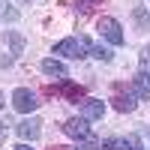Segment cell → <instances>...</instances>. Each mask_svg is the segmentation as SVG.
Masks as SVG:
<instances>
[{
    "instance_id": "obj_9",
    "label": "cell",
    "mask_w": 150,
    "mask_h": 150,
    "mask_svg": "<svg viewBox=\"0 0 150 150\" xmlns=\"http://www.w3.org/2000/svg\"><path fill=\"white\" fill-rule=\"evenodd\" d=\"M42 72L51 75V78H57V81L69 78V75H66V66L60 63V60H54V57H45V60H42Z\"/></svg>"
},
{
    "instance_id": "obj_11",
    "label": "cell",
    "mask_w": 150,
    "mask_h": 150,
    "mask_svg": "<svg viewBox=\"0 0 150 150\" xmlns=\"http://www.w3.org/2000/svg\"><path fill=\"white\" fill-rule=\"evenodd\" d=\"M132 21H135L138 30H150V12H147V6H135L132 9Z\"/></svg>"
},
{
    "instance_id": "obj_18",
    "label": "cell",
    "mask_w": 150,
    "mask_h": 150,
    "mask_svg": "<svg viewBox=\"0 0 150 150\" xmlns=\"http://www.w3.org/2000/svg\"><path fill=\"white\" fill-rule=\"evenodd\" d=\"M141 69L150 72V48H144V51H141Z\"/></svg>"
},
{
    "instance_id": "obj_22",
    "label": "cell",
    "mask_w": 150,
    "mask_h": 150,
    "mask_svg": "<svg viewBox=\"0 0 150 150\" xmlns=\"http://www.w3.org/2000/svg\"><path fill=\"white\" fill-rule=\"evenodd\" d=\"M21 3H27V0H21Z\"/></svg>"
},
{
    "instance_id": "obj_5",
    "label": "cell",
    "mask_w": 150,
    "mask_h": 150,
    "mask_svg": "<svg viewBox=\"0 0 150 150\" xmlns=\"http://www.w3.org/2000/svg\"><path fill=\"white\" fill-rule=\"evenodd\" d=\"M45 93H60V96H66L69 102H81V99H84V87L75 84V81H69V78H63V81L57 84V90H54V87H48Z\"/></svg>"
},
{
    "instance_id": "obj_16",
    "label": "cell",
    "mask_w": 150,
    "mask_h": 150,
    "mask_svg": "<svg viewBox=\"0 0 150 150\" xmlns=\"http://www.w3.org/2000/svg\"><path fill=\"white\" fill-rule=\"evenodd\" d=\"M75 150H99V141L93 138V135H90V138H81V141H78V147H75Z\"/></svg>"
},
{
    "instance_id": "obj_13",
    "label": "cell",
    "mask_w": 150,
    "mask_h": 150,
    "mask_svg": "<svg viewBox=\"0 0 150 150\" xmlns=\"http://www.w3.org/2000/svg\"><path fill=\"white\" fill-rule=\"evenodd\" d=\"M105 0H75V6H78V12L81 15H87V12H93L96 6H102Z\"/></svg>"
},
{
    "instance_id": "obj_1",
    "label": "cell",
    "mask_w": 150,
    "mask_h": 150,
    "mask_svg": "<svg viewBox=\"0 0 150 150\" xmlns=\"http://www.w3.org/2000/svg\"><path fill=\"white\" fill-rule=\"evenodd\" d=\"M54 54L69 57V60H81L90 54V42H87V36H69V39H60L54 45Z\"/></svg>"
},
{
    "instance_id": "obj_21",
    "label": "cell",
    "mask_w": 150,
    "mask_h": 150,
    "mask_svg": "<svg viewBox=\"0 0 150 150\" xmlns=\"http://www.w3.org/2000/svg\"><path fill=\"white\" fill-rule=\"evenodd\" d=\"M0 108H3V96H0Z\"/></svg>"
},
{
    "instance_id": "obj_4",
    "label": "cell",
    "mask_w": 150,
    "mask_h": 150,
    "mask_svg": "<svg viewBox=\"0 0 150 150\" xmlns=\"http://www.w3.org/2000/svg\"><path fill=\"white\" fill-rule=\"evenodd\" d=\"M99 33L105 36V39L111 42V45H123L126 42V36H123V27H120V21H114V18H99Z\"/></svg>"
},
{
    "instance_id": "obj_19",
    "label": "cell",
    "mask_w": 150,
    "mask_h": 150,
    "mask_svg": "<svg viewBox=\"0 0 150 150\" xmlns=\"http://www.w3.org/2000/svg\"><path fill=\"white\" fill-rule=\"evenodd\" d=\"M51 150H72V147H60V144H54V147H51Z\"/></svg>"
},
{
    "instance_id": "obj_8",
    "label": "cell",
    "mask_w": 150,
    "mask_h": 150,
    "mask_svg": "<svg viewBox=\"0 0 150 150\" xmlns=\"http://www.w3.org/2000/svg\"><path fill=\"white\" fill-rule=\"evenodd\" d=\"M39 132H42V123L36 120V117L21 120V123H18V135H21L24 141H36V138H39Z\"/></svg>"
},
{
    "instance_id": "obj_6",
    "label": "cell",
    "mask_w": 150,
    "mask_h": 150,
    "mask_svg": "<svg viewBox=\"0 0 150 150\" xmlns=\"http://www.w3.org/2000/svg\"><path fill=\"white\" fill-rule=\"evenodd\" d=\"M63 132L69 135V138H75V141L90 138V126H87V120H84V117H69V120L63 123Z\"/></svg>"
},
{
    "instance_id": "obj_20",
    "label": "cell",
    "mask_w": 150,
    "mask_h": 150,
    "mask_svg": "<svg viewBox=\"0 0 150 150\" xmlns=\"http://www.w3.org/2000/svg\"><path fill=\"white\" fill-rule=\"evenodd\" d=\"M15 150H30V147H27V144H18V147H15Z\"/></svg>"
},
{
    "instance_id": "obj_2",
    "label": "cell",
    "mask_w": 150,
    "mask_h": 150,
    "mask_svg": "<svg viewBox=\"0 0 150 150\" xmlns=\"http://www.w3.org/2000/svg\"><path fill=\"white\" fill-rule=\"evenodd\" d=\"M111 90H114V93H111V102H114V108L120 111V114H126V111H135V105H138V96H135L126 84H120V81H117Z\"/></svg>"
},
{
    "instance_id": "obj_7",
    "label": "cell",
    "mask_w": 150,
    "mask_h": 150,
    "mask_svg": "<svg viewBox=\"0 0 150 150\" xmlns=\"http://www.w3.org/2000/svg\"><path fill=\"white\" fill-rule=\"evenodd\" d=\"M102 114H105V102L102 99H90V96L81 99V117L84 120H99Z\"/></svg>"
},
{
    "instance_id": "obj_17",
    "label": "cell",
    "mask_w": 150,
    "mask_h": 150,
    "mask_svg": "<svg viewBox=\"0 0 150 150\" xmlns=\"http://www.w3.org/2000/svg\"><path fill=\"white\" fill-rule=\"evenodd\" d=\"M99 150H120V141L117 138H105L102 144H99Z\"/></svg>"
},
{
    "instance_id": "obj_10",
    "label": "cell",
    "mask_w": 150,
    "mask_h": 150,
    "mask_svg": "<svg viewBox=\"0 0 150 150\" xmlns=\"http://www.w3.org/2000/svg\"><path fill=\"white\" fill-rule=\"evenodd\" d=\"M132 87H135V93H138L141 99H150V72L138 69V75L132 78Z\"/></svg>"
},
{
    "instance_id": "obj_12",
    "label": "cell",
    "mask_w": 150,
    "mask_h": 150,
    "mask_svg": "<svg viewBox=\"0 0 150 150\" xmlns=\"http://www.w3.org/2000/svg\"><path fill=\"white\" fill-rule=\"evenodd\" d=\"M120 150H147V147L141 144V138H138V135H126V138L120 141Z\"/></svg>"
},
{
    "instance_id": "obj_3",
    "label": "cell",
    "mask_w": 150,
    "mask_h": 150,
    "mask_svg": "<svg viewBox=\"0 0 150 150\" xmlns=\"http://www.w3.org/2000/svg\"><path fill=\"white\" fill-rule=\"evenodd\" d=\"M12 105H15V111H21V114H33L36 105H39V99H36L33 90L18 87V90H12Z\"/></svg>"
},
{
    "instance_id": "obj_15",
    "label": "cell",
    "mask_w": 150,
    "mask_h": 150,
    "mask_svg": "<svg viewBox=\"0 0 150 150\" xmlns=\"http://www.w3.org/2000/svg\"><path fill=\"white\" fill-rule=\"evenodd\" d=\"M90 57H96V60H102V63H108L111 60V51L105 45H90Z\"/></svg>"
},
{
    "instance_id": "obj_14",
    "label": "cell",
    "mask_w": 150,
    "mask_h": 150,
    "mask_svg": "<svg viewBox=\"0 0 150 150\" xmlns=\"http://www.w3.org/2000/svg\"><path fill=\"white\" fill-rule=\"evenodd\" d=\"M6 36H9V45H12V54H21V48H24V36H21V33H15V30H9Z\"/></svg>"
}]
</instances>
